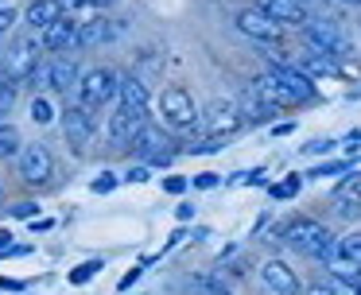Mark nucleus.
<instances>
[{
    "label": "nucleus",
    "mask_w": 361,
    "mask_h": 295,
    "mask_svg": "<svg viewBox=\"0 0 361 295\" xmlns=\"http://www.w3.org/2000/svg\"><path fill=\"white\" fill-rule=\"evenodd\" d=\"M260 284H264L268 291H276V295H299L295 268H291L288 260H280V256H268V260L260 264Z\"/></svg>",
    "instance_id": "obj_12"
},
{
    "label": "nucleus",
    "mask_w": 361,
    "mask_h": 295,
    "mask_svg": "<svg viewBox=\"0 0 361 295\" xmlns=\"http://www.w3.org/2000/svg\"><path fill=\"white\" fill-rule=\"evenodd\" d=\"M39 214V202H16L12 206V217H35Z\"/></svg>",
    "instance_id": "obj_31"
},
{
    "label": "nucleus",
    "mask_w": 361,
    "mask_h": 295,
    "mask_svg": "<svg viewBox=\"0 0 361 295\" xmlns=\"http://www.w3.org/2000/svg\"><path fill=\"white\" fill-rule=\"evenodd\" d=\"M218 183H221V175H214V171H202V175H195V186H198V191H214Z\"/></svg>",
    "instance_id": "obj_30"
},
{
    "label": "nucleus",
    "mask_w": 361,
    "mask_h": 295,
    "mask_svg": "<svg viewBox=\"0 0 361 295\" xmlns=\"http://www.w3.org/2000/svg\"><path fill=\"white\" fill-rule=\"evenodd\" d=\"M140 272H144V264H136V268H128V276H121V284H117V291H128V287L140 279Z\"/></svg>",
    "instance_id": "obj_33"
},
{
    "label": "nucleus",
    "mask_w": 361,
    "mask_h": 295,
    "mask_svg": "<svg viewBox=\"0 0 361 295\" xmlns=\"http://www.w3.org/2000/svg\"><path fill=\"white\" fill-rule=\"evenodd\" d=\"M43 47H39V39H24V43H16V47H8L4 51V74L12 78V82H32L35 74L43 70Z\"/></svg>",
    "instance_id": "obj_5"
},
{
    "label": "nucleus",
    "mask_w": 361,
    "mask_h": 295,
    "mask_svg": "<svg viewBox=\"0 0 361 295\" xmlns=\"http://www.w3.org/2000/svg\"><path fill=\"white\" fill-rule=\"evenodd\" d=\"M164 191H167V194H183V191H187V179H183V175L164 179Z\"/></svg>",
    "instance_id": "obj_34"
},
{
    "label": "nucleus",
    "mask_w": 361,
    "mask_h": 295,
    "mask_svg": "<svg viewBox=\"0 0 361 295\" xmlns=\"http://www.w3.org/2000/svg\"><path fill=\"white\" fill-rule=\"evenodd\" d=\"M334 202H338V210H342L345 217H353L361 210V175L357 171H350V175L334 186Z\"/></svg>",
    "instance_id": "obj_20"
},
{
    "label": "nucleus",
    "mask_w": 361,
    "mask_h": 295,
    "mask_svg": "<svg viewBox=\"0 0 361 295\" xmlns=\"http://www.w3.org/2000/svg\"><path fill=\"white\" fill-rule=\"evenodd\" d=\"M249 90L257 93V97L264 101V105H272V109H295V105H299V101L291 97V90H288V85H283L280 78L272 74V70H264L260 78H252Z\"/></svg>",
    "instance_id": "obj_15"
},
{
    "label": "nucleus",
    "mask_w": 361,
    "mask_h": 295,
    "mask_svg": "<svg viewBox=\"0 0 361 295\" xmlns=\"http://www.w3.org/2000/svg\"><path fill=\"white\" fill-rule=\"evenodd\" d=\"M117 85H121V74L113 66H94L86 70V74L78 78V85H74V97H78L82 109H102L109 105V101H117Z\"/></svg>",
    "instance_id": "obj_2"
},
{
    "label": "nucleus",
    "mask_w": 361,
    "mask_h": 295,
    "mask_svg": "<svg viewBox=\"0 0 361 295\" xmlns=\"http://www.w3.org/2000/svg\"><path fill=\"white\" fill-rule=\"evenodd\" d=\"M117 183H121V179L113 175V171H102V175L94 179V186H90V191H94V194H109V191H113V186H117Z\"/></svg>",
    "instance_id": "obj_26"
},
{
    "label": "nucleus",
    "mask_w": 361,
    "mask_h": 295,
    "mask_svg": "<svg viewBox=\"0 0 361 295\" xmlns=\"http://www.w3.org/2000/svg\"><path fill=\"white\" fill-rule=\"evenodd\" d=\"M20 148H24V140H20V132L12 128V124L0 121V159H16Z\"/></svg>",
    "instance_id": "obj_21"
},
{
    "label": "nucleus",
    "mask_w": 361,
    "mask_h": 295,
    "mask_svg": "<svg viewBox=\"0 0 361 295\" xmlns=\"http://www.w3.org/2000/svg\"><path fill=\"white\" fill-rule=\"evenodd\" d=\"M51 225H55V222H32V233H47Z\"/></svg>",
    "instance_id": "obj_41"
},
{
    "label": "nucleus",
    "mask_w": 361,
    "mask_h": 295,
    "mask_svg": "<svg viewBox=\"0 0 361 295\" xmlns=\"http://www.w3.org/2000/svg\"><path fill=\"white\" fill-rule=\"evenodd\" d=\"M0 206H4V186H0Z\"/></svg>",
    "instance_id": "obj_44"
},
{
    "label": "nucleus",
    "mask_w": 361,
    "mask_h": 295,
    "mask_svg": "<svg viewBox=\"0 0 361 295\" xmlns=\"http://www.w3.org/2000/svg\"><path fill=\"white\" fill-rule=\"evenodd\" d=\"M202 295H229V291L218 284V279H202Z\"/></svg>",
    "instance_id": "obj_35"
},
{
    "label": "nucleus",
    "mask_w": 361,
    "mask_h": 295,
    "mask_svg": "<svg viewBox=\"0 0 361 295\" xmlns=\"http://www.w3.org/2000/svg\"><path fill=\"white\" fill-rule=\"evenodd\" d=\"M241 105L237 101H229V97H221V101H214L210 109H206V136L210 140H226V136H233L237 128H241Z\"/></svg>",
    "instance_id": "obj_10"
},
{
    "label": "nucleus",
    "mask_w": 361,
    "mask_h": 295,
    "mask_svg": "<svg viewBox=\"0 0 361 295\" xmlns=\"http://www.w3.org/2000/svg\"><path fill=\"white\" fill-rule=\"evenodd\" d=\"M148 124V113H136V109H128L125 101H117L109 113V124H105V140H109V148H117V152H128V144L136 140V132Z\"/></svg>",
    "instance_id": "obj_6"
},
{
    "label": "nucleus",
    "mask_w": 361,
    "mask_h": 295,
    "mask_svg": "<svg viewBox=\"0 0 361 295\" xmlns=\"http://www.w3.org/2000/svg\"><path fill=\"white\" fill-rule=\"evenodd\" d=\"M117 23L109 16H90V20H78V47H94V43H109L117 39Z\"/></svg>",
    "instance_id": "obj_17"
},
{
    "label": "nucleus",
    "mask_w": 361,
    "mask_h": 295,
    "mask_svg": "<svg viewBox=\"0 0 361 295\" xmlns=\"http://www.w3.org/2000/svg\"><path fill=\"white\" fill-rule=\"evenodd\" d=\"M59 16H63V0H32L24 20H27V28H32V35H39V31L51 28Z\"/></svg>",
    "instance_id": "obj_19"
},
{
    "label": "nucleus",
    "mask_w": 361,
    "mask_h": 295,
    "mask_svg": "<svg viewBox=\"0 0 361 295\" xmlns=\"http://www.w3.org/2000/svg\"><path fill=\"white\" fill-rule=\"evenodd\" d=\"M8 241H12V233H8V229H0V253L8 248Z\"/></svg>",
    "instance_id": "obj_42"
},
{
    "label": "nucleus",
    "mask_w": 361,
    "mask_h": 295,
    "mask_svg": "<svg viewBox=\"0 0 361 295\" xmlns=\"http://www.w3.org/2000/svg\"><path fill=\"white\" fill-rule=\"evenodd\" d=\"M63 4H90V8H105V4H113V0H63Z\"/></svg>",
    "instance_id": "obj_38"
},
{
    "label": "nucleus",
    "mask_w": 361,
    "mask_h": 295,
    "mask_svg": "<svg viewBox=\"0 0 361 295\" xmlns=\"http://www.w3.org/2000/svg\"><path fill=\"white\" fill-rule=\"evenodd\" d=\"M0 291H24V284L20 279H0Z\"/></svg>",
    "instance_id": "obj_37"
},
{
    "label": "nucleus",
    "mask_w": 361,
    "mask_h": 295,
    "mask_svg": "<svg viewBox=\"0 0 361 295\" xmlns=\"http://www.w3.org/2000/svg\"><path fill=\"white\" fill-rule=\"evenodd\" d=\"M159 116H164V124L171 132H190L198 124V105L195 97H190V90H183V85H167L164 93H159Z\"/></svg>",
    "instance_id": "obj_3"
},
{
    "label": "nucleus",
    "mask_w": 361,
    "mask_h": 295,
    "mask_svg": "<svg viewBox=\"0 0 361 295\" xmlns=\"http://www.w3.org/2000/svg\"><path fill=\"white\" fill-rule=\"evenodd\" d=\"M288 132H295V124H291V121H288V124H276L272 136H288Z\"/></svg>",
    "instance_id": "obj_40"
},
{
    "label": "nucleus",
    "mask_w": 361,
    "mask_h": 295,
    "mask_svg": "<svg viewBox=\"0 0 361 295\" xmlns=\"http://www.w3.org/2000/svg\"><path fill=\"white\" fill-rule=\"evenodd\" d=\"M43 74V85H47L51 93H66V90H74L78 85V62L74 59H55V62H47V66L39 70Z\"/></svg>",
    "instance_id": "obj_16"
},
{
    "label": "nucleus",
    "mask_w": 361,
    "mask_h": 295,
    "mask_svg": "<svg viewBox=\"0 0 361 295\" xmlns=\"http://www.w3.org/2000/svg\"><path fill=\"white\" fill-rule=\"evenodd\" d=\"M257 8L264 16H272L276 23H280V28H303L307 20H311V4H307V0H257Z\"/></svg>",
    "instance_id": "obj_14"
},
{
    "label": "nucleus",
    "mask_w": 361,
    "mask_h": 295,
    "mask_svg": "<svg viewBox=\"0 0 361 295\" xmlns=\"http://www.w3.org/2000/svg\"><path fill=\"white\" fill-rule=\"evenodd\" d=\"M16 167L27 186H47L55 179V159H51L47 144H24L16 155Z\"/></svg>",
    "instance_id": "obj_8"
},
{
    "label": "nucleus",
    "mask_w": 361,
    "mask_h": 295,
    "mask_svg": "<svg viewBox=\"0 0 361 295\" xmlns=\"http://www.w3.org/2000/svg\"><path fill=\"white\" fill-rule=\"evenodd\" d=\"M303 43L319 54H330V59H345V54H350V39H345L342 28H338L334 20H326V16H311V20L303 23Z\"/></svg>",
    "instance_id": "obj_4"
},
{
    "label": "nucleus",
    "mask_w": 361,
    "mask_h": 295,
    "mask_svg": "<svg viewBox=\"0 0 361 295\" xmlns=\"http://www.w3.org/2000/svg\"><path fill=\"white\" fill-rule=\"evenodd\" d=\"M276 233H280L288 245H295L299 253L314 256V260H322V264L338 260V237L322 222H314V217H291V222L280 225Z\"/></svg>",
    "instance_id": "obj_1"
},
{
    "label": "nucleus",
    "mask_w": 361,
    "mask_h": 295,
    "mask_svg": "<svg viewBox=\"0 0 361 295\" xmlns=\"http://www.w3.org/2000/svg\"><path fill=\"white\" fill-rule=\"evenodd\" d=\"M342 171H350V163H322V167L311 171V179H330V175H342Z\"/></svg>",
    "instance_id": "obj_28"
},
{
    "label": "nucleus",
    "mask_w": 361,
    "mask_h": 295,
    "mask_svg": "<svg viewBox=\"0 0 361 295\" xmlns=\"http://www.w3.org/2000/svg\"><path fill=\"white\" fill-rule=\"evenodd\" d=\"M39 47H43V51H51V54L74 51V47H78V20L63 12L55 23H51V28L39 31Z\"/></svg>",
    "instance_id": "obj_11"
},
{
    "label": "nucleus",
    "mask_w": 361,
    "mask_h": 295,
    "mask_svg": "<svg viewBox=\"0 0 361 295\" xmlns=\"http://www.w3.org/2000/svg\"><path fill=\"white\" fill-rule=\"evenodd\" d=\"M338 256H342V260H353V264H361V229L345 233V237L338 241Z\"/></svg>",
    "instance_id": "obj_22"
},
{
    "label": "nucleus",
    "mask_w": 361,
    "mask_h": 295,
    "mask_svg": "<svg viewBox=\"0 0 361 295\" xmlns=\"http://www.w3.org/2000/svg\"><path fill=\"white\" fill-rule=\"evenodd\" d=\"M303 295H334V291H330V287L326 284H314V287H307V291Z\"/></svg>",
    "instance_id": "obj_39"
},
{
    "label": "nucleus",
    "mask_w": 361,
    "mask_h": 295,
    "mask_svg": "<svg viewBox=\"0 0 361 295\" xmlns=\"http://www.w3.org/2000/svg\"><path fill=\"white\" fill-rule=\"evenodd\" d=\"M16 20H20V12H16V8L0 4V39L8 35V31H12V23H16Z\"/></svg>",
    "instance_id": "obj_27"
},
{
    "label": "nucleus",
    "mask_w": 361,
    "mask_h": 295,
    "mask_svg": "<svg viewBox=\"0 0 361 295\" xmlns=\"http://www.w3.org/2000/svg\"><path fill=\"white\" fill-rule=\"evenodd\" d=\"M175 217H179V222H190V217H195V206H190V202H179V210H175Z\"/></svg>",
    "instance_id": "obj_36"
},
{
    "label": "nucleus",
    "mask_w": 361,
    "mask_h": 295,
    "mask_svg": "<svg viewBox=\"0 0 361 295\" xmlns=\"http://www.w3.org/2000/svg\"><path fill=\"white\" fill-rule=\"evenodd\" d=\"M117 101H125L128 109H136V113H148L152 105V90L144 78L136 74H121V85H117Z\"/></svg>",
    "instance_id": "obj_18"
},
{
    "label": "nucleus",
    "mask_w": 361,
    "mask_h": 295,
    "mask_svg": "<svg viewBox=\"0 0 361 295\" xmlns=\"http://www.w3.org/2000/svg\"><path fill=\"white\" fill-rule=\"evenodd\" d=\"M233 23H237V31H241V35L257 39L260 47H276V43L283 39V28L272 20V16L260 12L257 4H252V8H241V12L233 16Z\"/></svg>",
    "instance_id": "obj_9"
},
{
    "label": "nucleus",
    "mask_w": 361,
    "mask_h": 295,
    "mask_svg": "<svg viewBox=\"0 0 361 295\" xmlns=\"http://www.w3.org/2000/svg\"><path fill=\"white\" fill-rule=\"evenodd\" d=\"M148 175H152L148 163H144V167H128L125 171V183H148Z\"/></svg>",
    "instance_id": "obj_32"
},
{
    "label": "nucleus",
    "mask_w": 361,
    "mask_h": 295,
    "mask_svg": "<svg viewBox=\"0 0 361 295\" xmlns=\"http://www.w3.org/2000/svg\"><path fill=\"white\" fill-rule=\"evenodd\" d=\"M167 136H159V128H152V124H144L140 132H136V140L128 144V152L144 155V159L152 163V167H167L171 163V152H167Z\"/></svg>",
    "instance_id": "obj_13"
},
{
    "label": "nucleus",
    "mask_w": 361,
    "mask_h": 295,
    "mask_svg": "<svg viewBox=\"0 0 361 295\" xmlns=\"http://www.w3.org/2000/svg\"><path fill=\"white\" fill-rule=\"evenodd\" d=\"M59 116H63V132H66V140H71V148L78 155H86L90 144H94V136H97V113L94 109H82L78 101H74V105H66V113H59Z\"/></svg>",
    "instance_id": "obj_7"
},
{
    "label": "nucleus",
    "mask_w": 361,
    "mask_h": 295,
    "mask_svg": "<svg viewBox=\"0 0 361 295\" xmlns=\"http://www.w3.org/2000/svg\"><path fill=\"white\" fill-rule=\"evenodd\" d=\"M299 186H303V179H299V175H288V183H276V186H272V198L283 202V198H291Z\"/></svg>",
    "instance_id": "obj_25"
},
{
    "label": "nucleus",
    "mask_w": 361,
    "mask_h": 295,
    "mask_svg": "<svg viewBox=\"0 0 361 295\" xmlns=\"http://www.w3.org/2000/svg\"><path fill=\"white\" fill-rule=\"evenodd\" d=\"M350 140H353V144H361V128H357V132H350Z\"/></svg>",
    "instance_id": "obj_43"
},
{
    "label": "nucleus",
    "mask_w": 361,
    "mask_h": 295,
    "mask_svg": "<svg viewBox=\"0 0 361 295\" xmlns=\"http://www.w3.org/2000/svg\"><path fill=\"white\" fill-rule=\"evenodd\" d=\"M27 113H32V121H35V124H51V121L59 116V109L51 105L47 97H32V109H27Z\"/></svg>",
    "instance_id": "obj_23"
},
{
    "label": "nucleus",
    "mask_w": 361,
    "mask_h": 295,
    "mask_svg": "<svg viewBox=\"0 0 361 295\" xmlns=\"http://www.w3.org/2000/svg\"><path fill=\"white\" fill-rule=\"evenodd\" d=\"M330 148H338V140H311V144H307L303 152H307V155H326Z\"/></svg>",
    "instance_id": "obj_29"
},
{
    "label": "nucleus",
    "mask_w": 361,
    "mask_h": 295,
    "mask_svg": "<svg viewBox=\"0 0 361 295\" xmlns=\"http://www.w3.org/2000/svg\"><path fill=\"white\" fill-rule=\"evenodd\" d=\"M97 272H102V260H82L78 268L71 272V284H78V287H82V284H90V279H94Z\"/></svg>",
    "instance_id": "obj_24"
}]
</instances>
